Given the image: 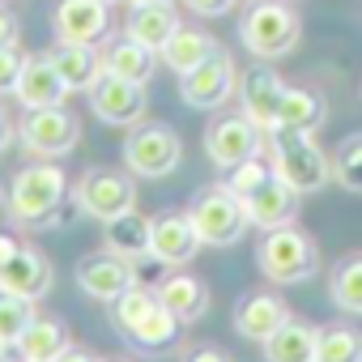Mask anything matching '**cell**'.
<instances>
[{"label":"cell","mask_w":362,"mask_h":362,"mask_svg":"<svg viewBox=\"0 0 362 362\" xmlns=\"http://www.w3.org/2000/svg\"><path fill=\"white\" fill-rule=\"evenodd\" d=\"M64 201H69V179L60 166H26L9 179L5 209L18 226L39 230V226H52L60 218Z\"/></svg>","instance_id":"obj_1"},{"label":"cell","mask_w":362,"mask_h":362,"mask_svg":"<svg viewBox=\"0 0 362 362\" xmlns=\"http://www.w3.org/2000/svg\"><path fill=\"white\" fill-rule=\"evenodd\" d=\"M256 264H260V273H264L273 286H303V281L315 277L320 252H315V243L290 222V226L264 230V239H260V247H256Z\"/></svg>","instance_id":"obj_2"},{"label":"cell","mask_w":362,"mask_h":362,"mask_svg":"<svg viewBox=\"0 0 362 362\" xmlns=\"http://www.w3.org/2000/svg\"><path fill=\"white\" fill-rule=\"evenodd\" d=\"M273 170L298 197L324 192L332 184V158H324V149L311 141V132L273 128Z\"/></svg>","instance_id":"obj_3"},{"label":"cell","mask_w":362,"mask_h":362,"mask_svg":"<svg viewBox=\"0 0 362 362\" xmlns=\"http://www.w3.org/2000/svg\"><path fill=\"white\" fill-rule=\"evenodd\" d=\"M298 18L281 0H252V9L239 18V39L256 60H281L298 47Z\"/></svg>","instance_id":"obj_4"},{"label":"cell","mask_w":362,"mask_h":362,"mask_svg":"<svg viewBox=\"0 0 362 362\" xmlns=\"http://www.w3.org/2000/svg\"><path fill=\"white\" fill-rule=\"evenodd\" d=\"M188 218H192L201 243H209V247H230V243H239L243 230L252 226L243 201H239L226 184L201 188V192L192 197V205H188Z\"/></svg>","instance_id":"obj_5"},{"label":"cell","mask_w":362,"mask_h":362,"mask_svg":"<svg viewBox=\"0 0 362 362\" xmlns=\"http://www.w3.org/2000/svg\"><path fill=\"white\" fill-rule=\"evenodd\" d=\"M73 205L94 218V222H115L119 214L136 209V184H132V175L128 170H115V166H90L81 179H77V188H73Z\"/></svg>","instance_id":"obj_6"},{"label":"cell","mask_w":362,"mask_h":362,"mask_svg":"<svg viewBox=\"0 0 362 362\" xmlns=\"http://www.w3.org/2000/svg\"><path fill=\"white\" fill-rule=\"evenodd\" d=\"M184 158V141L170 124H132L124 136V166L141 179H162Z\"/></svg>","instance_id":"obj_7"},{"label":"cell","mask_w":362,"mask_h":362,"mask_svg":"<svg viewBox=\"0 0 362 362\" xmlns=\"http://www.w3.org/2000/svg\"><path fill=\"white\" fill-rule=\"evenodd\" d=\"M18 141L30 149V153H39V158H64V153H73L77 149V141H81V119L60 103V107H30L26 111V119L18 124Z\"/></svg>","instance_id":"obj_8"},{"label":"cell","mask_w":362,"mask_h":362,"mask_svg":"<svg viewBox=\"0 0 362 362\" xmlns=\"http://www.w3.org/2000/svg\"><path fill=\"white\" fill-rule=\"evenodd\" d=\"M235 90H239V73H235L230 52H222V47L205 64H197L192 73L179 77V98H184L192 111H218Z\"/></svg>","instance_id":"obj_9"},{"label":"cell","mask_w":362,"mask_h":362,"mask_svg":"<svg viewBox=\"0 0 362 362\" xmlns=\"http://www.w3.org/2000/svg\"><path fill=\"white\" fill-rule=\"evenodd\" d=\"M145 107H149L145 86H141V81H124V77H115V73H103V77L94 81V90H90V111H94L103 124H111V128H132V124H141V119H145Z\"/></svg>","instance_id":"obj_10"},{"label":"cell","mask_w":362,"mask_h":362,"mask_svg":"<svg viewBox=\"0 0 362 362\" xmlns=\"http://www.w3.org/2000/svg\"><path fill=\"white\" fill-rule=\"evenodd\" d=\"M260 145H264V128H256L247 115H222L205 128V158L222 170L260 153Z\"/></svg>","instance_id":"obj_11"},{"label":"cell","mask_w":362,"mask_h":362,"mask_svg":"<svg viewBox=\"0 0 362 362\" xmlns=\"http://www.w3.org/2000/svg\"><path fill=\"white\" fill-rule=\"evenodd\" d=\"M77 286L98 303H115L128 286H136V264L128 256H115V252L81 256L77 260Z\"/></svg>","instance_id":"obj_12"},{"label":"cell","mask_w":362,"mask_h":362,"mask_svg":"<svg viewBox=\"0 0 362 362\" xmlns=\"http://www.w3.org/2000/svg\"><path fill=\"white\" fill-rule=\"evenodd\" d=\"M52 26H56L60 43L98 47V39L111 30V5H107V0H60Z\"/></svg>","instance_id":"obj_13"},{"label":"cell","mask_w":362,"mask_h":362,"mask_svg":"<svg viewBox=\"0 0 362 362\" xmlns=\"http://www.w3.org/2000/svg\"><path fill=\"white\" fill-rule=\"evenodd\" d=\"M52 286H56V269L47 264V256L39 247L22 243L13 260L0 264V290H5V294H22V298L39 303V298L52 294Z\"/></svg>","instance_id":"obj_14"},{"label":"cell","mask_w":362,"mask_h":362,"mask_svg":"<svg viewBox=\"0 0 362 362\" xmlns=\"http://www.w3.org/2000/svg\"><path fill=\"white\" fill-rule=\"evenodd\" d=\"M281 98H286V81L273 73V69H252L239 77V103H243V115L273 132L277 128V115H281Z\"/></svg>","instance_id":"obj_15"},{"label":"cell","mask_w":362,"mask_h":362,"mask_svg":"<svg viewBox=\"0 0 362 362\" xmlns=\"http://www.w3.org/2000/svg\"><path fill=\"white\" fill-rule=\"evenodd\" d=\"M201 235L192 226L188 214H162L153 218V243H149V256L166 269H179V264H188L197 252H201Z\"/></svg>","instance_id":"obj_16"},{"label":"cell","mask_w":362,"mask_h":362,"mask_svg":"<svg viewBox=\"0 0 362 362\" xmlns=\"http://www.w3.org/2000/svg\"><path fill=\"white\" fill-rule=\"evenodd\" d=\"M243 209H247V222L260 226V230H273V226H290L298 218V192L286 184L281 175L264 179L256 192L243 197Z\"/></svg>","instance_id":"obj_17"},{"label":"cell","mask_w":362,"mask_h":362,"mask_svg":"<svg viewBox=\"0 0 362 362\" xmlns=\"http://www.w3.org/2000/svg\"><path fill=\"white\" fill-rule=\"evenodd\" d=\"M179 332H184V320H179L170 307L153 303V307L128 328V345H132L136 354H145V358H162V354H170V349L179 345Z\"/></svg>","instance_id":"obj_18"},{"label":"cell","mask_w":362,"mask_h":362,"mask_svg":"<svg viewBox=\"0 0 362 362\" xmlns=\"http://www.w3.org/2000/svg\"><path fill=\"white\" fill-rule=\"evenodd\" d=\"M69 98V86L64 77L56 73L52 56H26V69H22V81H18V103L30 111V107H60Z\"/></svg>","instance_id":"obj_19"},{"label":"cell","mask_w":362,"mask_h":362,"mask_svg":"<svg viewBox=\"0 0 362 362\" xmlns=\"http://www.w3.org/2000/svg\"><path fill=\"white\" fill-rule=\"evenodd\" d=\"M290 320V307L277 298V294H243L239 307H235V332L247 337V341H269L281 324Z\"/></svg>","instance_id":"obj_20"},{"label":"cell","mask_w":362,"mask_h":362,"mask_svg":"<svg viewBox=\"0 0 362 362\" xmlns=\"http://www.w3.org/2000/svg\"><path fill=\"white\" fill-rule=\"evenodd\" d=\"M47 56H52L56 73L64 77L69 94H90V90H94V81L107 73L103 52H94V47H86V43H60V47H56V52H47Z\"/></svg>","instance_id":"obj_21"},{"label":"cell","mask_w":362,"mask_h":362,"mask_svg":"<svg viewBox=\"0 0 362 362\" xmlns=\"http://www.w3.org/2000/svg\"><path fill=\"white\" fill-rule=\"evenodd\" d=\"M153 294H158L162 307H170L184 324H192V320H201L209 311V286L197 273H166Z\"/></svg>","instance_id":"obj_22"},{"label":"cell","mask_w":362,"mask_h":362,"mask_svg":"<svg viewBox=\"0 0 362 362\" xmlns=\"http://www.w3.org/2000/svg\"><path fill=\"white\" fill-rule=\"evenodd\" d=\"M69 345H73V341H69L64 320H56V315H35V320L26 324V332L18 337L13 349H18L22 358H30V362H56Z\"/></svg>","instance_id":"obj_23"},{"label":"cell","mask_w":362,"mask_h":362,"mask_svg":"<svg viewBox=\"0 0 362 362\" xmlns=\"http://www.w3.org/2000/svg\"><path fill=\"white\" fill-rule=\"evenodd\" d=\"M175 30H179L175 5H132L128 26H124L128 39H136V43H145V47H153V52H162Z\"/></svg>","instance_id":"obj_24"},{"label":"cell","mask_w":362,"mask_h":362,"mask_svg":"<svg viewBox=\"0 0 362 362\" xmlns=\"http://www.w3.org/2000/svg\"><path fill=\"white\" fill-rule=\"evenodd\" d=\"M158 52L153 47H145V43H136V39H115L107 52H103V64H107V73H115V77H124V81H149L153 77V69H158Z\"/></svg>","instance_id":"obj_25"},{"label":"cell","mask_w":362,"mask_h":362,"mask_svg":"<svg viewBox=\"0 0 362 362\" xmlns=\"http://www.w3.org/2000/svg\"><path fill=\"white\" fill-rule=\"evenodd\" d=\"M103 239H107V252L128 256V260H141V256H149V243H153V218L128 209L115 222H107V235Z\"/></svg>","instance_id":"obj_26"},{"label":"cell","mask_w":362,"mask_h":362,"mask_svg":"<svg viewBox=\"0 0 362 362\" xmlns=\"http://www.w3.org/2000/svg\"><path fill=\"white\" fill-rule=\"evenodd\" d=\"M315 341H320V328H311L303 320H286L264 341V358L269 362H315Z\"/></svg>","instance_id":"obj_27"},{"label":"cell","mask_w":362,"mask_h":362,"mask_svg":"<svg viewBox=\"0 0 362 362\" xmlns=\"http://www.w3.org/2000/svg\"><path fill=\"white\" fill-rule=\"evenodd\" d=\"M214 52H218L214 35H205V30H184V26H179V30L170 35V43H166L158 56H162L166 69H175L179 77H184V73H192L197 64H205Z\"/></svg>","instance_id":"obj_28"},{"label":"cell","mask_w":362,"mask_h":362,"mask_svg":"<svg viewBox=\"0 0 362 362\" xmlns=\"http://www.w3.org/2000/svg\"><path fill=\"white\" fill-rule=\"evenodd\" d=\"M324 98L315 90H298V86H286V98H281V115H277V128H290V132H315L324 124Z\"/></svg>","instance_id":"obj_29"},{"label":"cell","mask_w":362,"mask_h":362,"mask_svg":"<svg viewBox=\"0 0 362 362\" xmlns=\"http://www.w3.org/2000/svg\"><path fill=\"white\" fill-rule=\"evenodd\" d=\"M328 294H332V303H337L341 311L362 315V256H345V260L332 269Z\"/></svg>","instance_id":"obj_30"},{"label":"cell","mask_w":362,"mask_h":362,"mask_svg":"<svg viewBox=\"0 0 362 362\" xmlns=\"http://www.w3.org/2000/svg\"><path fill=\"white\" fill-rule=\"evenodd\" d=\"M315 362H362V332L358 328H320L315 341Z\"/></svg>","instance_id":"obj_31"},{"label":"cell","mask_w":362,"mask_h":362,"mask_svg":"<svg viewBox=\"0 0 362 362\" xmlns=\"http://www.w3.org/2000/svg\"><path fill=\"white\" fill-rule=\"evenodd\" d=\"M332 179L345 192H362V132H349L332 153Z\"/></svg>","instance_id":"obj_32"},{"label":"cell","mask_w":362,"mask_h":362,"mask_svg":"<svg viewBox=\"0 0 362 362\" xmlns=\"http://www.w3.org/2000/svg\"><path fill=\"white\" fill-rule=\"evenodd\" d=\"M35 298H22V294H5L0 290V341L5 345H18V337L26 332V324L35 320Z\"/></svg>","instance_id":"obj_33"},{"label":"cell","mask_w":362,"mask_h":362,"mask_svg":"<svg viewBox=\"0 0 362 362\" xmlns=\"http://www.w3.org/2000/svg\"><path fill=\"white\" fill-rule=\"evenodd\" d=\"M277 170H273V162H264L260 153H252V158H243L239 166H230V175H226V188L243 201L247 192H256L260 184H264V179H273Z\"/></svg>","instance_id":"obj_34"},{"label":"cell","mask_w":362,"mask_h":362,"mask_svg":"<svg viewBox=\"0 0 362 362\" xmlns=\"http://www.w3.org/2000/svg\"><path fill=\"white\" fill-rule=\"evenodd\" d=\"M153 303H158V294H153V290H145V286H128V290L111 303V324L128 332V328H132V324L153 307Z\"/></svg>","instance_id":"obj_35"},{"label":"cell","mask_w":362,"mask_h":362,"mask_svg":"<svg viewBox=\"0 0 362 362\" xmlns=\"http://www.w3.org/2000/svg\"><path fill=\"white\" fill-rule=\"evenodd\" d=\"M22 69H26V56L13 47H0V94H18V81H22Z\"/></svg>","instance_id":"obj_36"},{"label":"cell","mask_w":362,"mask_h":362,"mask_svg":"<svg viewBox=\"0 0 362 362\" xmlns=\"http://www.w3.org/2000/svg\"><path fill=\"white\" fill-rule=\"evenodd\" d=\"M188 9L201 13V18H222V13L235 9V0H188Z\"/></svg>","instance_id":"obj_37"},{"label":"cell","mask_w":362,"mask_h":362,"mask_svg":"<svg viewBox=\"0 0 362 362\" xmlns=\"http://www.w3.org/2000/svg\"><path fill=\"white\" fill-rule=\"evenodd\" d=\"M18 43V18L5 9V0H0V47H13Z\"/></svg>","instance_id":"obj_38"},{"label":"cell","mask_w":362,"mask_h":362,"mask_svg":"<svg viewBox=\"0 0 362 362\" xmlns=\"http://www.w3.org/2000/svg\"><path fill=\"white\" fill-rule=\"evenodd\" d=\"M184 362H235L230 354H222L218 345H197V349H188L184 354Z\"/></svg>","instance_id":"obj_39"},{"label":"cell","mask_w":362,"mask_h":362,"mask_svg":"<svg viewBox=\"0 0 362 362\" xmlns=\"http://www.w3.org/2000/svg\"><path fill=\"white\" fill-rule=\"evenodd\" d=\"M13 136H18V128H13V119H9V111L0 107V153H5L9 145H13Z\"/></svg>","instance_id":"obj_40"},{"label":"cell","mask_w":362,"mask_h":362,"mask_svg":"<svg viewBox=\"0 0 362 362\" xmlns=\"http://www.w3.org/2000/svg\"><path fill=\"white\" fill-rule=\"evenodd\" d=\"M56 362H98V358H94L90 349H77V345H69V349H64Z\"/></svg>","instance_id":"obj_41"},{"label":"cell","mask_w":362,"mask_h":362,"mask_svg":"<svg viewBox=\"0 0 362 362\" xmlns=\"http://www.w3.org/2000/svg\"><path fill=\"white\" fill-rule=\"evenodd\" d=\"M18 247H22V243H18L13 235H0V264H5V260H13V256H18Z\"/></svg>","instance_id":"obj_42"},{"label":"cell","mask_w":362,"mask_h":362,"mask_svg":"<svg viewBox=\"0 0 362 362\" xmlns=\"http://www.w3.org/2000/svg\"><path fill=\"white\" fill-rule=\"evenodd\" d=\"M128 5H170V0H128Z\"/></svg>","instance_id":"obj_43"},{"label":"cell","mask_w":362,"mask_h":362,"mask_svg":"<svg viewBox=\"0 0 362 362\" xmlns=\"http://www.w3.org/2000/svg\"><path fill=\"white\" fill-rule=\"evenodd\" d=\"M5 362H30V358H22V354H18V358H5Z\"/></svg>","instance_id":"obj_44"},{"label":"cell","mask_w":362,"mask_h":362,"mask_svg":"<svg viewBox=\"0 0 362 362\" xmlns=\"http://www.w3.org/2000/svg\"><path fill=\"white\" fill-rule=\"evenodd\" d=\"M0 362H5V341H0Z\"/></svg>","instance_id":"obj_45"},{"label":"cell","mask_w":362,"mask_h":362,"mask_svg":"<svg viewBox=\"0 0 362 362\" xmlns=\"http://www.w3.org/2000/svg\"><path fill=\"white\" fill-rule=\"evenodd\" d=\"M107 5H119V0H107Z\"/></svg>","instance_id":"obj_46"}]
</instances>
